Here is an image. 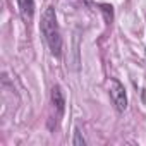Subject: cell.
Segmentation results:
<instances>
[{"label": "cell", "instance_id": "cell-1", "mask_svg": "<svg viewBox=\"0 0 146 146\" xmlns=\"http://www.w3.org/2000/svg\"><path fill=\"white\" fill-rule=\"evenodd\" d=\"M41 35L45 36V41L52 52V55L60 57L62 55V36H60V29H58V23H57V16H55V9L50 5L45 9L43 16H41Z\"/></svg>", "mask_w": 146, "mask_h": 146}, {"label": "cell", "instance_id": "cell-2", "mask_svg": "<svg viewBox=\"0 0 146 146\" xmlns=\"http://www.w3.org/2000/svg\"><path fill=\"white\" fill-rule=\"evenodd\" d=\"M108 95H110V100H112V103H113V107H115L117 112H124V110L127 108V95H125V88H124V84H122L119 79H115V78L110 79Z\"/></svg>", "mask_w": 146, "mask_h": 146}, {"label": "cell", "instance_id": "cell-3", "mask_svg": "<svg viewBox=\"0 0 146 146\" xmlns=\"http://www.w3.org/2000/svg\"><path fill=\"white\" fill-rule=\"evenodd\" d=\"M17 5H19V12L23 21H31L35 16V0H17Z\"/></svg>", "mask_w": 146, "mask_h": 146}, {"label": "cell", "instance_id": "cell-4", "mask_svg": "<svg viewBox=\"0 0 146 146\" xmlns=\"http://www.w3.org/2000/svg\"><path fill=\"white\" fill-rule=\"evenodd\" d=\"M52 103L57 107L58 113L64 112V107H65V96H64V91H62V88H60L58 84H55V86L52 88Z\"/></svg>", "mask_w": 146, "mask_h": 146}, {"label": "cell", "instance_id": "cell-5", "mask_svg": "<svg viewBox=\"0 0 146 146\" xmlns=\"http://www.w3.org/2000/svg\"><path fill=\"white\" fill-rule=\"evenodd\" d=\"M72 144H74V146H86V139H84V136H83V132L79 129L74 131V139H72Z\"/></svg>", "mask_w": 146, "mask_h": 146}]
</instances>
